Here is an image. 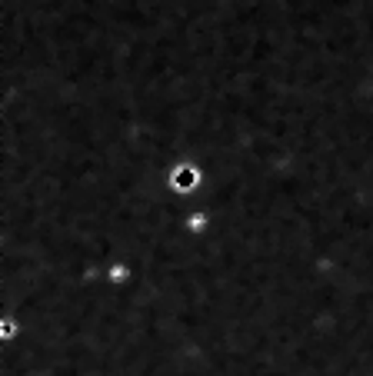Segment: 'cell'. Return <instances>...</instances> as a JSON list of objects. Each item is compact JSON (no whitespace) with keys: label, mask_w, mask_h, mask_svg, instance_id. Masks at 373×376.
Listing matches in <instances>:
<instances>
[{"label":"cell","mask_w":373,"mask_h":376,"mask_svg":"<svg viewBox=\"0 0 373 376\" xmlns=\"http://www.w3.org/2000/svg\"><path fill=\"white\" fill-rule=\"evenodd\" d=\"M187 226H190L193 233H200V230H204V226H207V216H204V214H193L190 220H187Z\"/></svg>","instance_id":"obj_2"},{"label":"cell","mask_w":373,"mask_h":376,"mask_svg":"<svg viewBox=\"0 0 373 376\" xmlns=\"http://www.w3.org/2000/svg\"><path fill=\"white\" fill-rule=\"evenodd\" d=\"M127 276H130L127 266H114V270H110V280H114V283H124Z\"/></svg>","instance_id":"obj_3"},{"label":"cell","mask_w":373,"mask_h":376,"mask_svg":"<svg viewBox=\"0 0 373 376\" xmlns=\"http://www.w3.org/2000/svg\"><path fill=\"white\" fill-rule=\"evenodd\" d=\"M197 180H200V174L193 170L190 163H181V167H174V174H170V187L174 190H193L197 187Z\"/></svg>","instance_id":"obj_1"},{"label":"cell","mask_w":373,"mask_h":376,"mask_svg":"<svg viewBox=\"0 0 373 376\" xmlns=\"http://www.w3.org/2000/svg\"><path fill=\"white\" fill-rule=\"evenodd\" d=\"M4 337H13V320H4Z\"/></svg>","instance_id":"obj_4"}]
</instances>
